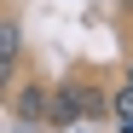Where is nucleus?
I'll return each mask as SVG.
<instances>
[{"mask_svg": "<svg viewBox=\"0 0 133 133\" xmlns=\"http://www.w3.org/2000/svg\"><path fill=\"white\" fill-rule=\"evenodd\" d=\"M104 110V93H93V87H58V93H46V116L58 127H70L75 116H98Z\"/></svg>", "mask_w": 133, "mask_h": 133, "instance_id": "f257e3e1", "label": "nucleus"}, {"mask_svg": "<svg viewBox=\"0 0 133 133\" xmlns=\"http://www.w3.org/2000/svg\"><path fill=\"white\" fill-rule=\"evenodd\" d=\"M17 116H23V122L46 116V87H23V93H17Z\"/></svg>", "mask_w": 133, "mask_h": 133, "instance_id": "f03ea898", "label": "nucleus"}, {"mask_svg": "<svg viewBox=\"0 0 133 133\" xmlns=\"http://www.w3.org/2000/svg\"><path fill=\"white\" fill-rule=\"evenodd\" d=\"M116 127L133 133V87H122V93H116Z\"/></svg>", "mask_w": 133, "mask_h": 133, "instance_id": "7ed1b4c3", "label": "nucleus"}, {"mask_svg": "<svg viewBox=\"0 0 133 133\" xmlns=\"http://www.w3.org/2000/svg\"><path fill=\"white\" fill-rule=\"evenodd\" d=\"M127 87H133V64H127Z\"/></svg>", "mask_w": 133, "mask_h": 133, "instance_id": "20e7f679", "label": "nucleus"}]
</instances>
